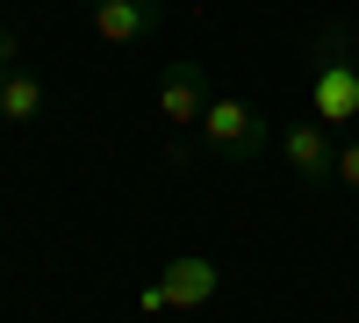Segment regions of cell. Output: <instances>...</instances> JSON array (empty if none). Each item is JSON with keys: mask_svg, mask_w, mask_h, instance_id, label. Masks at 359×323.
I'll return each instance as SVG.
<instances>
[{"mask_svg": "<svg viewBox=\"0 0 359 323\" xmlns=\"http://www.w3.org/2000/svg\"><path fill=\"white\" fill-rule=\"evenodd\" d=\"M309 94H316V123L345 130L359 123V50L345 22H323L309 36Z\"/></svg>", "mask_w": 359, "mask_h": 323, "instance_id": "cell-1", "label": "cell"}, {"mask_svg": "<svg viewBox=\"0 0 359 323\" xmlns=\"http://www.w3.org/2000/svg\"><path fill=\"white\" fill-rule=\"evenodd\" d=\"M201 144H208V151H223V158H259V151H266V115H259L252 101H208Z\"/></svg>", "mask_w": 359, "mask_h": 323, "instance_id": "cell-2", "label": "cell"}, {"mask_svg": "<svg viewBox=\"0 0 359 323\" xmlns=\"http://www.w3.org/2000/svg\"><path fill=\"white\" fill-rule=\"evenodd\" d=\"M280 158H287V172H294L302 187H331V180H338V144H331V130H323L316 115L280 123Z\"/></svg>", "mask_w": 359, "mask_h": 323, "instance_id": "cell-3", "label": "cell"}, {"mask_svg": "<svg viewBox=\"0 0 359 323\" xmlns=\"http://www.w3.org/2000/svg\"><path fill=\"white\" fill-rule=\"evenodd\" d=\"M86 29H94L101 43H144L165 29V0H86Z\"/></svg>", "mask_w": 359, "mask_h": 323, "instance_id": "cell-4", "label": "cell"}, {"mask_svg": "<svg viewBox=\"0 0 359 323\" xmlns=\"http://www.w3.org/2000/svg\"><path fill=\"white\" fill-rule=\"evenodd\" d=\"M208 101H216V94H208V72L194 65V57H172V65L158 72V115H165L172 130L201 123V115H208Z\"/></svg>", "mask_w": 359, "mask_h": 323, "instance_id": "cell-5", "label": "cell"}, {"mask_svg": "<svg viewBox=\"0 0 359 323\" xmlns=\"http://www.w3.org/2000/svg\"><path fill=\"white\" fill-rule=\"evenodd\" d=\"M165 295H172V316H201L208 302H216V287H223V273H216V259H201V252H180V259H165Z\"/></svg>", "mask_w": 359, "mask_h": 323, "instance_id": "cell-6", "label": "cell"}, {"mask_svg": "<svg viewBox=\"0 0 359 323\" xmlns=\"http://www.w3.org/2000/svg\"><path fill=\"white\" fill-rule=\"evenodd\" d=\"M36 115H43V79L29 72V65L0 72V123H8V130H29Z\"/></svg>", "mask_w": 359, "mask_h": 323, "instance_id": "cell-7", "label": "cell"}, {"mask_svg": "<svg viewBox=\"0 0 359 323\" xmlns=\"http://www.w3.org/2000/svg\"><path fill=\"white\" fill-rule=\"evenodd\" d=\"M137 309H144V316H172V295H165V280H144Z\"/></svg>", "mask_w": 359, "mask_h": 323, "instance_id": "cell-8", "label": "cell"}, {"mask_svg": "<svg viewBox=\"0 0 359 323\" xmlns=\"http://www.w3.org/2000/svg\"><path fill=\"white\" fill-rule=\"evenodd\" d=\"M338 187H352V194H359V137L338 151Z\"/></svg>", "mask_w": 359, "mask_h": 323, "instance_id": "cell-9", "label": "cell"}]
</instances>
